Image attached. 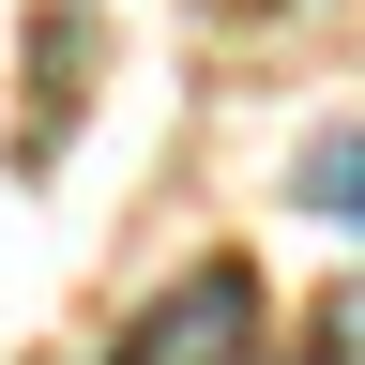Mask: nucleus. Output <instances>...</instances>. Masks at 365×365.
<instances>
[{
	"instance_id": "obj_1",
	"label": "nucleus",
	"mask_w": 365,
	"mask_h": 365,
	"mask_svg": "<svg viewBox=\"0 0 365 365\" xmlns=\"http://www.w3.org/2000/svg\"><path fill=\"white\" fill-rule=\"evenodd\" d=\"M244 350H259V274H244V259H198V274L122 335V365H244Z\"/></svg>"
},
{
	"instance_id": "obj_2",
	"label": "nucleus",
	"mask_w": 365,
	"mask_h": 365,
	"mask_svg": "<svg viewBox=\"0 0 365 365\" xmlns=\"http://www.w3.org/2000/svg\"><path fill=\"white\" fill-rule=\"evenodd\" d=\"M304 213H350V228H365V122L304 137Z\"/></svg>"
},
{
	"instance_id": "obj_3",
	"label": "nucleus",
	"mask_w": 365,
	"mask_h": 365,
	"mask_svg": "<svg viewBox=\"0 0 365 365\" xmlns=\"http://www.w3.org/2000/svg\"><path fill=\"white\" fill-rule=\"evenodd\" d=\"M319 350H335V365H365V289H335V304H319Z\"/></svg>"
}]
</instances>
